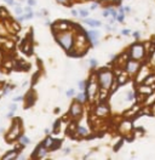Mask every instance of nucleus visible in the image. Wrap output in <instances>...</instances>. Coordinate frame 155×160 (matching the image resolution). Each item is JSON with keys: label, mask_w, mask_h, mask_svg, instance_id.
Here are the masks:
<instances>
[{"label": "nucleus", "mask_w": 155, "mask_h": 160, "mask_svg": "<svg viewBox=\"0 0 155 160\" xmlns=\"http://www.w3.org/2000/svg\"><path fill=\"white\" fill-rule=\"evenodd\" d=\"M56 40L65 51H69L74 48V37L70 32H57L56 33Z\"/></svg>", "instance_id": "nucleus-1"}, {"label": "nucleus", "mask_w": 155, "mask_h": 160, "mask_svg": "<svg viewBox=\"0 0 155 160\" xmlns=\"http://www.w3.org/2000/svg\"><path fill=\"white\" fill-rule=\"evenodd\" d=\"M97 80L103 90H109L114 84V75L110 70H101L97 74Z\"/></svg>", "instance_id": "nucleus-2"}, {"label": "nucleus", "mask_w": 155, "mask_h": 160, "mask_svg": "<svg viewBox=\"0 0 155 160\" xmlns=\"http://www.w3.org/2000/svg\"><path fill=\"white\" fill-rule=\"evenodd\" d=\"M130 58L132 60H142L144 56H146V49H144V46L142 44H133L130 49Z\"/></svg>", "instance_id": "nucleus-3"}, {"label": "nucleus", "mask_w": 155, "mask_h": 160, "mask_svg": "<svg viewBox=\"0 0 155 160\" xmlns=\"http://www.w3.org/2000/svg\"><path fill=\"white\" fill-rule=\"evenodd\" d=\"M19 132H21V123H19V120H16L13 123L11 130H10L9 133L6 135L7 141L11 142L13 140H16V138H19Z\"/></svg>", "instance_id": "nucleus-4"}, {"label": "nucleus", "mask_w": 155, "mask_h": 160, "mask_svg": "<svg viewBox=\"0 0 155 160\" xmlns=\"http://www.w3.org/2000/svg\"><path fill=\"white\" fill-rule=\"evenodd\" d=\"M141 68V63L137 60H128L126 62V73L128 75H136Z\"/></svg>", "instance_id": "nucleus-5"}, {"label": "nucleus", "mask_w": 155, "mask_h": 160, "mask_svg": "<svg viewBox=\"0 0 155 160\" xmlns=\"http://www.w3.org/2000/svg\"><path fill=\"white\" fill-rule=\"evenodd\" d=\"M86 94H87V97H90V98H94L96 96V94L98 92V87H97V82L95 80H92L89 82V84L86 85Z\"/></svg>", "instance_id": "nucleus-6"}, {"label": "nucleus", "mask_w": 155, "mask_h": 160, "mask_svg": "<svg viewBox=\"0 0 155 160\" xmlns=\"http://www.w3.org/2000/svg\"><path fill=\"white\" fill-rule=\"evenodd\" d=\"M81 114H82L81 103L76 101V103H73V104H71V107H70V115L73 116V118H78V116H80Z\"/></svg>", "instance_id": "nucleus-7"}, {"label": "nucleus", "mask_w": 155, "mask_h": 160, "mask_svg": "<svg viewBox=\"0 0 155 160\" xmlns=\"http://www.w3.org/2000/svg\"><path fill=\"white\" fill-rule=\"evenodd\" d=\"M87 37H89L90 41L92 43V45H97L98 44V38H100V32L98 30H90L87 32Z\"/></svg>", "instance_id": "nucleus-8"}, {"label": "nucleus", "mask_w": 155, "mask_h": 160, "mask_svg": "<svg viewBox=\"0 0 155 160\" xmlns=\"http://www.w3.org/2000/svg\"><path fill=\"white\" fill-rule=\"evenodd\" d=\"M46 154H47V152H46V147L44 146V144H41V146H39L37 148V151H35V153L33 154V158H39V159H41V158H44Z\"/></svg>", "instance_id": "nucleus-9"}, {"label": "nucleus", "mask_w": 155, "mask_h": 160, "mask_svg": "<svg viewBox=\"0 0 155 160\" xmlns=\"http://www.w3.org/2000/svg\"><path fill=\"white\" fill-rule=\"evenodd\" d=\"M108 113H109V109H108V107L106 104H101V106H98L97 107V109H96V114L98 116H104L107 115Z\"/></svg>", "instance_id": "nucleus-10"}, {"label": "nucleus", "mask_w": 155, "mask_h": 160, "mask_svg": "<svg viewBox=\"0 0 155 160\" xmlns=\"http://www.w3.org/2000/svg\"><path fill=\"white\" fill-rule=\"evenodd\" d=\"M138 91H139V94H143V95H150V94H153V87L143 84L141 87H138Z\"/></svg>", "instance_id": "nucleus-11"}, {"label": "nucleus", "mask_w": 155, "mask_h": 160, "mask_svg": "<svg viewBox=\"0 0 155 160\" xmlns=\"http://www.w3.org/2000/svg\"><path fill=\"white\" fill-rule=\"evenodd\" d=\"M85 23L89 24L92 28H97V27H100V25H102V23L97 19H85Z\"/></svg>", "instance_id": "nucleus-12"}, {"label": "nucleus", "mask_w": 155, "mask_h": 160, "mask_svg": "<svg viewBox=\"0 0 155 160\" xmlns=\"http://www.w3.org/2000/svg\"><path fill=\"white\" fill-rule=\"evenodd\" d=\"M86 100H87V94H86V92H82V91H81L80 94L76 96V101L80 102V103L86 102Z\"/></svg>", "instance_id": "nucleus-13"}, {"label": "nucleus", "mask_w": 155, "mask_h": 160, "mask_svg": "<svg viewBox=\"0 0 155 160\" xmlns=\"http://www.w3.org/2000/svg\"><path fill=\"white\" fill-rule=\"evenodd\" d=\"M13 158H17V152H15V151H11V152L6 153V154H4V157H3V159H4V160L13 159Z\"/></svg>", "instance_id": "nucleus-14"}, {"label": "nucleus", "mask_w": 155, "mask_h": 160, "mask_svg": "<svg viewBox=\"0 0 155 160\" xmlns=\"http://www.w3.org/2000/svg\"><path fill=\"white\" fill-rule=\"evenodd\" d=\"M143 82L146 85H150V84H153V82H155V74H149L147 78L143 80Z\"/></svg>", "instance_id": "nucleus-15"}, {"label": "nucleus", "mask_w": 155, "mask_h": 160, "mask_svg": "<svg viewBox=\"0 0 155 160\" xmlns=\"http://www.w3.org/2000/svg\"><path fill=\"white\" fill-rule=\"evenodd\" d=\"M78 133H79L80 136H82V137H85V136H87L89 135V131H87V129L86 127H82V126H79L78 127Z\"/></svg>", "instance_id": "nucleus-16"}, {"label": "nucleus", "mask_w": 155, "mask_h": 160, "mask_svg": "<svg viewBox=\"0 0 155 160\" xmlns=\"http://www.w3.org/2000/svg\"><path fill=\"white\" fill-rule=\"evenodd\" d=\"M19 143L22 144V146H28V144L30 143V141H29V138L27 136L22 135V136H19Z\"/></svg>", "instance_id": "nucleus-17"}, {"label": "nucleus", "mask_w": 155, "mask_h": 160, "mask_svg": "<svg viewBox=\"0 0 155 160\" xmlns=\"http://www.w3.org/2000/svg\"><path fill=\"white\" fill-rule=\"evenodd\" d=\"M125 100L127 102H132L133 100H135V92H133V91H127L126 96H125Z\"/></svg>", "instance_id": "nucleus-18"}, {"label": "nucleus", "mask_w": 155, "mask_h": 160, "mask_svg": "<svg viewBox=\"0 0 155 160\" xmlns=\"http://www.w3.org/2000/svg\"><path fill=\"white\" fill-rule=\"evenodd\" d=\"M43 144H44L46 148H51V147H52V144H53V140L51 137H46V140L44 141Z\"/></svg>", "instance_id": "nucleus-19"}, {"label": "nucleus", "mask_w": 155, "mask_h": 160, "mask_svg": "<svg viewBox=\"0 0 155 160\" xmlns=\"http://www.w3.org/2000/svg\"><path fill=\"white\" fill-rule=\"evenodd\" d=\"M79 16L81 18H86L89 16V11H87L86 9H81V10H79Z\"/></svg>", "instance_id": "nucleus-20"}, {"label": "nucleus", "mask_w": 155, "mask_h": 160, "mask_svg": "<svg viewBox=\"0 0 155 160\" xmlns=\"http://www.w3.org/2000/svg\"><path fill=\"white\" fill-rule=\"evenodd\" d=\"M108 10H109V12H110V15H112V17H114V18H116V16H118V11L116 10H114L113 7H108Z\"/></svg>", "instance_id": "nucleus-21"}, {"label": "nucleus", "mask_w": 155, "mask_h": 160, "mask_svg": "<svg viewBox=\"0 0 155 160\" xmlns=\"http://www.w3.org/2000/svg\"><path fill=\"white\" fill-rule=\"evenodd\" d=\"M78 86H79L80 91L86 90V82H85V81H79V84H78Z\"/></svg>", "instance_id": "nucleus-22"}, {"label": "nucleus", "mask_w": 155, "mask_h": 160, "mask_svg": "<svg viewBox=\"0 0 155 160\" xmlns=\"http://www.w3.org/2000/svg\"><path fill=\"white\" fill-rule=\"evenodd\" d=\"M56 1L62 5H65V6H69V4H70V0H56Z\"/></svg>", "instance_id": "nucleus-23"}, {"label": "nucleus", "mask_w": 155, "mask_h": 160, "mask_svg": "<svg viewBox=\"0 0 155 160\" xmlns=\"http://www.w3.org/2000/svg\"><path fill=\"white\" fill-rule=\"evenodd\" d=\"M124 18H125V15H124L122 12H119V13H118V16H116V19L119 21V22H122Z\"/></svg>", "instance_id": "nucleus-24"}, {"label": "nucleus", "mask_w": 155, "mask_h": 160, "mask_svg": "<svg viewBox=\"0 0 155 160\" xmlns=\"http://www.w3.org/2000/svg\"><path fill=\"white\" fill-rule=\"evenodd\" d=\"M33 17V12H28V13H25L22 16V19H30Z\"/></svg>", "instance_id": "nucleus-25"}, {"label": "nucleus", "mask_w": 155, "mask_h": 160, "mask_svg": "<svg viewBox=\"0 0 155 160\" xmlns=\"http://www.w3.org/2000/svg\"><path fill=\"white\" fill-rule=\"evenodd\" d=\"M75 95V90L74 89H69L68 91H67V96L68 97H73Z\"/></svg>", "instance_id": "nucleus-26"}, {"label": "nucleus", "mask_w": 155, "mask_h": 160, "mask_svg": "<svg viewBox=\"0 0 155 160\" xmlns=\"http://www.w3.org/2000/svg\"><path fill=\"white\" fill-rule=\"evenodd\" d=\"M89 62H90V66L92 67V68H95V67L97 66V60H95V58H91Z\"/></svg>", "instance_id": "nucleus-27"}, {"label": "nucleus", "mask_w": 155, "mask_h": 160, "mask_svg": "<svg viewBox=\"0 0 155 160\" xmlns=\"http://www.w3.org/2000/svg\"><path fill=\"white\" fill-rule=\"evenodd\" d=\"M15 12H16L17 15H21V13H22V9H21V6H19L18 4L16 5V9H15Z\"/></svg>", "instance_id": "nucleus-28"}, {"label": "nucleus", "mask_w": 155, "mask_h": 160, "mask_svg": "<svg viewBox=\"0 0 155 160\" xmlns=\"http://www.w3.org/2000/svg\"><path fill=\"white\" fill-rule=\"evenodd\" d=\"M16 109H17V104H16V103H12V104H10V110H11V112H15Z\"/></svg>", "instance_id": "nucleus-29"}, {"label": "nucleus", "mask_w": 155, "mask_h": 160, "mask_svg": "<svg viewBox=\"0 0 155 160\" xmlns=\"http://www.w3.org/2000/svg\"><path fill=\"white\" fill-rule=\"evenodd\" d=\"M152 64L155 66V50L153 51V54H152Z\"/></svg>", "instance_id": "nucleus-30"}, {"label": "nucleus", "mask_w": 155, "mask_h": 160, "mask_svg": "<svg viewBox=\"0 0 155 160\" xmlns=\"http://www.w3.org/2000/svg\"><path fill=\"white\" fill-rule=\"evenodd\" d=\"M110 15V12H109V10H104V11H103V17H108Z\"/></svg>", "instance_id": "nucleus-31"}, {"label": "nucleus", "mask_w": 155, "mask_h": 160, "mask_svg": "<svg viewBox=\"0 0 155 160\" xmlns=\"http://www.w3.org/2000/svg\"><path fill=\"white\" fill-rule=\"evenodd\" d=\"M28 4H29V6H35L37 1H35V0H28Z\"/></svg>", "instance_id": "nucleus-32"}, {"label": "nucleus", "mask_w": 155, "mask_h": 160, "mask_svg": "<svg viewBox=\"0 0 155 160\" xmlns=\"http://www.w3.org/2000/svg\"><path fill=\"white\" fill-rule=\"evenodd\" d=\"M121 34L122 35H128V34H130V30H128V29H124L121 32Z\"/></svg>", "instance_id": "nucleus-33"}, {"label": "nucleus", "mask_w": 155, "mask_h": 160, "mask_svg": "<svg viewBox=\"0 0 155 160\" xmlns=\"http://www.w3.org/2000/svg\"><path fill=\"white\" fill-rule=\"evenodd\" d=\"M71 15H73V16H79V11H76V10H71Z\"/></svg>", "instance_id": "nucleus-34"}, {"label": "nucleus", "mask_w": 155, "mask_h": 160, "mask_svg": "<svg viewBox=\"0 0 155 160\" xmlns=\"http://www.w3.org/2000/svg\"><path fill=\"white\" fill-rule=\"evenodd\" d=\"M133 37H135L136 39H139V37H141V33H139V32H135V33H133Z\"/></svg>", "instance_id": "nucleus-35"}, {"label": "nucleus", "mask_w": 155, "mask_h": 160, "mask_svg": "<svg viewBox=\"0 0 155 160\" xmlns=\"http://www.w3.org/2000/svg\"><path fill=\"white\" fill-rule=\"evenodd\" d=\"M6 4H9V5H13L15 4V0H4Z\"/></svg>", "instance_id": "nucleus-36"}, {"label": "nucleus", "mask_w": 155, "mask_h": 160, "mask_svg": "<svg viewBox=\"0 0 155 160\" xmlns=\"http://www.w3.org/2000/svg\"><path fill=\"white\" fill-rule=\"evenodd\" d=\"M97 6H98V4H97V3L92 4V5H91V10H96V9H97Z\"/></svg>", "instance_id": "nucleus-37"}, {"label": "nucleus", "mask_w": 155, "mask_h": 160, "mask_svg": "<svg viewBox=\"0 0 155 160\" xmlns=\"http://www.w3.org/2000/svg\"><path fill=\"white\" fill-rule=\"evenodd\" d=\"M10 94V87H6V89L4 90V95H9Z\"/></svg>", "instance_id": "nucleus-38"}, {"label": "nucleus", "mask_w": 155, "mask_h": 160, "mask_svg": "<svg viewBox=\"0 0 155 160\" xmlns=\"http://www.w3.org/2000/svg\"><path fill=\"white\" fill-rule=\"evenodd\" d=\"M21 100H23V97H16V98H13V102H17V101H21Z\"/></svg>", "instance_id": "nucleus-39"}, {"label": "nucleus", "mask_w": 155, "mask_h": 160, "mask_svg": "<svg viewBox=\"0 0 155 160\" xmlns=\"http://www.w3.org/2000/svg\"><path fill=\"white\" fill-rule=\"evenodd\" d=\"M70 153V148H65L64 149V154H69Z\"/></svg>", "instance_id": "nucleus-40"}, {"label": "nucleus", "mask_w": 155, "mask_h": 160, "mask_svg": "<svg viewBox=\"0 0 155 160\" xmlns=\"http://www.w3.org/2000/svg\"><path fill=\"white\" fill-rule=\"evenodd\" d=\"M28 85V81H23V84H22V87H25Z\"/></svg>", "instance_id": "nucleus-41"}, {"label": "nucleus", "mask_w": 155, "mask_h": 160, "mask_svg": "<svg viewBox=\"0 0 155 160\" xmlns=\"http://www.w3.org/2000/svg\"><path fill=\"white\" fill-rule=\"evenodd\" d=\"M24 11H27V12H32V11H30V7H25V9H24Z\"/></svg>", "instance_id": "nucleus-42"}, {"label": "nucleus", "mask_w": 155, "mask_h": 160, "mask_svg": "<svg viewBox=\"0 0 155 160\" xmlns=\"http://www.w3.org/2000/svg\"><path fill=\"white\" fill-rule=\"evenodd\" d=\"M125 11H126V12H130L131 9H130V7H125Z\"/></svg>", "instance_id": "nucleus-43"}, {"label": "nucleus", "mask_w": 155, "mask_h": 160, "mask_svg": "<svg viewBox=\"0 0 155 160\" xmlns=\"http://www.w3.org/2000/svg\"><path fill=\"white\" fill-rule=\"evenodd\" d=\"M1 76H3V74H1V73H0V78H1Z\"/></svg>", "instance_id": "nucleus-44"}, {"label": "nucleus", "mask_w": 155, "mask_h": 160, "mask_svg": "<svg viewBox=\"0 0 155 160\" xmlns=\"http://www.w3.org/2000/svg\"><path fill=\"white\" fill-rule=\"evenodd\" d=\"M21 1H23V0H21Z\"/></svg>", "instance_id": "nucleus-45"}, {"label": "nucleus", "mask_w": 155, "mask_h": 160, "mask_svg": "<svg viewBox=\"0 0 155 160\" xmlns=\"http://www.w3.org/2000/svg\"><path fill=\"white\" fill-rule=\"evenodd\" d=\"M102 1H104V0H102Z\"/></svg>", "instance_id": "nucleus-46"}]
</instances>
